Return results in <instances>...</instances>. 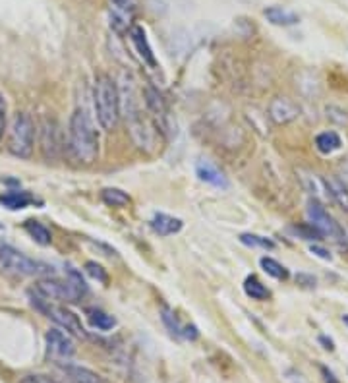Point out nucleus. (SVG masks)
I'll return each mask as SVG.
<instances>
[{
    "label": "nucleus",
    "instance_id": "nucleus-1",
    "mask_svg": "<svg viewBox=\"0 0 348 383\" xmlns=\"http://www.w3.org/2000/svg\"><path fill=\"white\" fill-rule=\"evenodd\" d=\"M70 151L82 165H93L99 157V132L85 108H75L70 118Z\"/></svg>",
    "mask_w": 348,
    "mask_h": 383
},
{
    "label": "nucleus",
    "instance_id": "nucleus-2",
    "mask_svg": "<svg viewBox=\"0 0 348 383\" xmlns=\"http://www.w3.org/2000/svg\"><path fill=\"white\" fill-rule=\"evenodd\" d=\"M93 105H95V115L101 128L113 132L120 120V92L113 82V78H108L107 74H99L95 78Z\"/></svg>",
    "mask_w": 348,
    "mask_h": 383
},
{
    "label": "nucleus",
    "instance_id": "nucleus-3",
    "mask_svg": "<svg viewBox=\"0 0 348 383\" xmlns=\"http://www.w3.org/2000/svg\"><path fill=\"white\" fill-rule=\"evenodd\" d=\"M35 291L41 298L49 300V302L64 300V302L74 304V302H80L83 294L87 292V284L82 279V273L68 267L66 279H50V277L41 279L35 287Z\"/></svg>",
    "mask_w": 348,
    "mask_h": 383
},
{
    "label": "nucleus",
    "instance_id": "nucleus-4",
    "mask_svg": "<svg viewBox=\"0 0 348 383\" xmlns=\"http://www.w3.org/2000/svg\"><path fill=\"white\" fill-rule=\"evenodd\" d=\"M35 122L27 113H17L8 133V151L14 157L29 159L34 155Z\"/></svg>",
    "mask_w": 348,
    "mask_h": 383
},
{
    "label": "nucleus",
    "instance_id": "nucleus-5",
    "mask_svg": "<svg viewBox=\"0 0 348 383\" xmlns=\"http://www.w3.org/2000/svg\"><path fill=\"white\" fill-rule=\"evenodd\" d=\"M49 267L43 266L35 259L27 258L25 254L17 252L12 246H0V273L17 277H35L41 275Z\"/></svg>",
    "mask_w": 348,
    "mask_h": 383
},
{
    "label": "nucleus",
    "instance_id": "nucleus-6",
    "mask_svg": "<svg viewBox=\"0 0 348 383\" xmlns=\"http://www.w3.org/2000/svg\"><path fill=\"white\" fill-rule=\"evenodd\" d=\"M307 219H310V223L321 233V236L329 238V240H333L335 244H339V246L348 248L347 231L327 213V209L321 205V201H317L315 198H312V200L307 201Z\"/></svg>",
    "mask_w": 348,
    "mask_h": 383
},
{
    "label": "nucleus",
    "instance_id": "nucleus-7",
    "mask_svg": "<svg viewBox=\"0 0 348 383\" xmlns=\"http://www.w3.org/2000/svg\"><path fill=\"white\" fill-rule=\"evenodd\" d=\"M34 306L41 310L43 314H47V317H50L58 327H62L66 333L74 335L78 339H85L87 337V331H85V327L80 321V317L75 316L72 310H68L66 306H58V304H52L49 300L41 298L39 294H37V300H34Z\"/></svg>",
    "mask_w": 348,
    "mask_h": 383
},
{
    "label": "nucleus",
    "instance_id": "nucleus-8",
    "mask_svg": "<svg viewBox=\"0 0 348 383\" xmlns=\"http://www.w3.org/2000/svg\"><path fill=\"white\" fill-rule=\"evenodd\" d=\"M39 145H41L43 157L47 161H57L62 153V133L58 128L57 120L43 118L39 124Z\"/></svg>",
    "mask_w": 348,
    "mask_h": 383
},
{
    "label": "nucleus",
    "instance_id": "nucleus-9",
    "mask_svg": "<svg viewBox=\"0 0 348 383\" xmlns=\"http://www.w3.org/2000/svg\"><path fill=\"white\" fill-rule=\"evenodd\" d=\"M300 115L298 105L289 97H275L269 103V118L273 120L275 124H290L292 120H296Z\"/></svg>",
    "mask_w": 348,
    "mask_h": 383
},
{
    "label": "nucleus",
    "instance_id": "nucleus-10",
    "mask_svg": "<svg viewBox=\"0 0 348 383\" xmlns=\"http://www.w3.org/2000/svg\"><path fill=\"white\" fill-rule=\"evenodd\" d=\"M143 101H145L151 115L157 118L159 126L166 132L168 130V126H166V122H168V107H166V101L163 99V95L153 85H147L145 92H143Z\"/></svg>",
    "mask_w": 348,
    "mask_h": 383
},
{
    "label": "nucleus",
    "instance_id": "nucleus-11",
    "mask_svg": "<svg viewBox=\"0 0 348 383\" xmlns=\"http://www.w3.org/2000/svg\"><path fill=\"white\" fill-rule=\"evenodd\" d=\"M45 341H47V349L57 354V356H62V359H68V356H74L75 345L72 341L70 333H64L60 329H50L45 335Z\"/></svg>",
    "mask_w": 348,
    "mask_h": 383
},
{
    "label": "nucleus",
    "instance_id": "nucleus-12",
    "mask_svg": "<svg viewBox=\"0 0 348 383\" xmlns=\"http://www.w3.org/2000/svg\"><path fill=\"white\" fill-rule=\"evenodd\" d=\"M130 39H132L133 47L138 50V55L141 57V60L145 64H150L151 68H157V59L153 55V49H151L150 41H147V35L143 31L141 25H132L130 27Z\"/></svg>",
    "mask_w": 348,
    "mask_h": 383
},
{
    "label": "nucleus",
    "instance_id": "nucleus-13",
    "mask_svg": "<svg viewBox=\"0 0 348 383\" xmlns=\"http://www.w3.org/2000/svg\"><path fill=\"white\" fill-rule=\"evenodd\" d=\"M62 372H64L70 383H107V380L103 375L93 372L89 368L66 364V366H62Z\"/></svg>",
    "mask_w": 348,
    "mask_h": 383
},
{
    "label": "nucleus",
    "instance_id": "nucleus-14",
    "mask_svg": "<svg viewBox=\"0 0 348 383\" xmlns=\"http://www.w3.org/2000/svg\"><path fill=\"white\" fill-rule=\"evenodd\" d=\"M151 229L159 234V236H171V234H176L182 231L184 223L178 219V217L165 215V213H157L150 221Z\"/></svg>",
    "mask_w": 348,
    "mask_h": 383
},
{
    "label": "nucleus",
    "instance_id": "nucleus-15",
    "mask_svg": "<svg viewBox=\"0 0 348 383\" xmlns=\"http://www.w3.org/2000/svg\"><path fill=\"white\" fill-rule=\"evenodd\" d=\"M325 186H327V194L331 196L333 201L339 205L345 213H348V186L339 176H327L325 178Z\"/></svg>",
    "mask_w": 348,
    "mask_h": 383
},
{
    "label": "nucleus",
    "instance_id": "nucleus-16",
    "mask_svg": "<svg viewBox=\"0 0 348 383\" xmlns=\"http://www.w3.org/2000/svg\"><path fill=\"white\" fill-rule=\"evenodd\" d=\"M196 173H198L199 180L211 184V186H219V188L226 186V178H224L223 173L213 163H209V161H199L198 167H196Z\"/></svg>",
    "mask_w": 348,
    "mask_h": 383
},
{
    "label": "nucleus",
    "instance_id": "nucleus-17",
    "mask_svg": "<svg viewBox=\"0 0 348 383\" xmlns=\"http://www.w3.org/2000/svg\"><path fill=\"white\" fill-rule=\"evenodd\" d=\"M263 16L273 25H282V27H289V25L300 22V16L296 12H290V10L281 8V6H269V8L263 10Z\"/></svg>",
    "mask_w": 348,
    "mask_h": 383
},
{
    "label": "nucleus",
    "instance_id": "nucleus-18",
    "mask_svg": "<svg viewBox=\"0 0 348 383\" xmlns=\"http://www.w3.org/2000/svg\"><path fill=\"white\" fill-rule=\"evenodd\" d=\"M34 201H35L34 196H31L29 192H24V190H12L0 196V203H2L4 208L12 209V211L27 208V205H29V203H34Z\"/></svg>",
    "mask_w": 348,
    "mask_h": 383
},
{
    "label": "nucleus",
    "instance_id": "nucleus-19",
    "mask_svg": "<svg viewBox=\"0 0 348 383\" xmlns=\"http://www.w3.org/2000/svg\"><path fill=\"white\" fill-rule=\"evenodd\" d=\"M340 145H342V142H340V136L337 132H324L315 138V147L324 155H331L337 150H340Z\"/></svg>",
    "mask_w": 348,
    "mask_h": 383
},
{
    "label": "nucleus",
    "instance_id": "nucleus-20",
    "mask_svg": "<svg viewBox=\"0 0 348 383\" xmlns=\"http://www.w3.org/2000/svg\"><path fill=\"white\" fill-rule=\"evenodd\" d=\"M24 229H25V233L29 234L37 244H41V246H49L50 242H52V236H50L49 229H47L45 225H41L39 221L29 219V221H25L24 223Z\"/></svg>",
    "mask_w": 348,
    "mask_h": 383
},
{
    "label": "nucleus",
    "instance_id": "nucleus-21",
    "mask_svg": "<svg viewBox=\"0 0 348 383\" xmlns=\"http://www.w3.org/2000/svg\"><path fill=\"white\" fill-rule=\"evenodd\" d=\"M101 200L107 203L108 208H126L130 205V196L120 188H105L101 192Z\"/></svg>",
    "mask_w": 348,
    "mask_h": 383
},
{
    "label": "nucleus",
    "instance_id": "nucleus-22",
    "mask_svg": "<svg viewBox=\"0 0 348 383\" xmlns=\"http://www.w3.org/2000/svg\"><path fill=\"white\" fill-rule=\"evenodd\" d=\"M85 314H87V319L92 321L93 327H97L101 331H108V329H113L116 325L115 317L108 316L107 312H103V310L87 308L85 310Z\"/></svg>",
    "mask_w": 348,
    "mask_h": 383
},
{
    "label": "nucleus",
    "instance_id": "nucleus-23",
    "mask_svg": "<svg viewBox=\"0 0 348 383\" xmlns=\"http://www.w3.org/2000/svg\"><path fill=\"white\" fill-rule=\"evenodd\" d=\"M244 292L248 294L252 300H267L269 298V289L266 284L261 283L256 275H249L246 281H244Z\"/></svg>",
    "mask_w": 348,
    "mask_h": 383
},
{
    "label": "nucleus",
    "instance_id": "nucleus-24",
    "mask_svg": "<svg viewBox=\"0 0 348 383\" xmlns=\"http://www.w3.org/2000/svg\"><path fill=\"white\" fill-rule=\"evenodd\" d=\"M259 263H261V267H263V271H266L267 275L275 277V279H279V281H287L289 279V269L282 266V263H279L277 259L273 258H261L259 259Z\"/></svg>",
    "mask_w": 348,
    "mask_h": 383
},
{
    "label": "nucleus",
    "instance_id": "nucleus-25",
    "mask_svg": "<svg viewBox=\"0 0 348 383\" xmlns=\"http://www.w3.org/2000/svg\"><path fill=\"white\" fill-rule=\"evenodd\" d=\"M240 242L248 248H261V250H273L275 242L266 238V236H259V234L244 233L240 234Z\"/></svg>",
    "mask_w": 348,
    "mask_h": 383
},
{
    "label": "nucleus",
    "instance_id": "nucleus-26",
    "mask_svg": "<svg viewBox=\"0 0 348 383\" xmlns=\"http://www.w3.org/2000/svg\"><path fill=\"white\" fill-rule=\"evenodd\" d=\"M292 231L296 234H300L304 240H321L324 236H321V233L315 229L312 223H304V225H296V226H292Z\"/></svg>",
    "mask_w": 348,
    "mask_h": 383
},
{
    "label": "nucleus",
    "instance_id": "nucleus-27",
    "mask_svg": "<svg viewBox=\"0 0 348 383\" xmlns=\"http://www.w3.org/2000/svg\"><path fill=\"white\" fill-rule=\"evenodd\" d=\"M110 4L115 6L116 12H120L124 16H132L140 6V0H110Z\"/></svg>",
    "mask_w": 348,
    "mask_h": 383
},
{
    "label": "nucleus",
    "instance_id": "nucleus-28",
    "mask_svg": "<svg viewBox=\"0 0 348 383\" xmlns=\"http://www.w3.org/2000/svg\"><path fill=\"white\" fill-rule=\"evenodd\" d=\"M163 321L166 324V327L171 329V333L176 335V337H182V331H184V325L178 324V319L174 317V314L171 312L168 308L163 310Z\"/></svg>",
    "mask_w": 348,
    "mask_h": 383
},
{
    "label": "nucleus",
    "instance_id": "nucleus-29",
    "mask_svg": "<svg viewBox=\"0 0 348 383\" xmlns=\"http://www.w3.org/2000/svg\"><path fill=\"white\" fill-rule=\"evenodd\" d=\"M85 271H87V275H92L93 279H97L101 283H107L108 281L107 271H105L99 263H95V261H87V263H85Z\"/></svg>",
    "mask_w": 348,
    "mask_h": 383
},
{
    "label": "nucleus",
    "instance_id": "nucleus-30",
    "mask_svg": "<svg viewBox=\"0 0 348 383\" xmlns=\"http://www.w3.org/2000/svg\"><path fill=\"white\" fill-rule=\"evenodd\" d=\"M6 122H8V105H6V99L0 95V140L6 130Z\"/></svg>",
    "mask_w": 348,
    "mask_h": 383
},
{
    "label": "nucleus",
    "instance_id": "nucleus-31",
    "mask_svg": "<svg viewBox=\"0 0 348 383\" xmlns=\"http://www.w3.org/2000/svg\"><path fill=\"white\" fill-rule=\"evenodd\" d=\"M20 383H57L55 380H50L49 375H41V374H29L20 380Z\"/></svg>",
    "mask_w": 348,
    "mask_h": 383
},
{
    "label": "nucleus",
    "instance_id": "nucleus-32",
    "mask_svg": "<svg viewBox=\"0 0 348 383\" xmlns=\"http://www.w3.org/2000/svg\"><path fill=\"white\" fill-rule=\"evenodd\" d=\"M296 283L302 284L304 289H315L317 281H315L314 275H307V273H298V275H296Z\"/></svg>",
    "mask_w": 348,
    "mask_h": 383
},
{
    "label": "nucleus",
    "instance_id": "nucleus-33",
    "mask_svg": "<svg viewBox=\"0 0 348 383\" xmlns=\"http://www.w3.org/2000/svg\"><path fill=\"white\" fill-rule=\"evenodd\" d=\"M310 252L315 254L317 258L325 259V261H331V254L325 250V248H321V246H317V244H312V246H310Z\"/></svg>",
    "mask_w": 348,
    "mask_h": 383
},
{
    "label": "nucleus",
    "instance_id": "nucleus-34",
    "mask_svg": "<svg viewBox=\"0 0 348 383\" xmlns=\"http://www.w3.org/2000/svg\"><path fill=\"white\" fill-rule=\"evenodd\" d=\"M321 375H324V382L325 383H340L337 377H335V374H333L329 368L321 366Z\"/></svg>",
    "mask_w": 348,
    "mask_h": 383
},
{
    "label": "nucleus",
    "instance_id": "nucleus-35",
    "mask_svg": "<svg viewBox=\"0 0 348 383\" xmlns=\"http://www.w3.org/2000/svg\"><path fill=\"white\" fill-rule=\"evenodd\" d=\"M319 342L324 345V349L335 350V342H333V339H327L325 335H321V337H319Z\"/></svg>",
    "mask_w": 348,
    "mask_h": 383
},
{
    "label": "nucleus",
    "instance_id": "nucleus-36",
    "mask_svg": "<svg viewBox=\"0 0 348 383\" xmlns=\"http://www.w3.org/2000/svg\"><path fill=\"white\" fill-rule=\"evenodd\" d=\"M342 321H345V324L348 325V316H342Z\"/></svg>",
    "mask_w": 348,
    "mask_h": 383
}]
</instances>
